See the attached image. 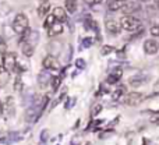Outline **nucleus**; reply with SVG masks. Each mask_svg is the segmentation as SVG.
<instances>
[{"mask_svg": "<svg viewBox=\"0 0 159 145\" xmlns=\"http://www.w3.org/2000/svg\"><path fill=\"white\" fill-rule=\"evenodd\" d=\"M8 78H10V71H7L3 66H0V87L7 84Z\"/></svg>", "mask_w": 159, "mask_h": 145, "instance_id": "nucleus-14", "label": "nucleus"}, {"mask_svg": "<svg viewBox=\"0 0 159 145\" xmlns=\"http://www.w3.org/2000/svg\"><path fill=\"white\" fill-rule=\"evenodd\" d=\"M157 113H158V115H159V110H158V112H157Z\"/></svg>", "mask_w": 159, "mask_h": 145, "instance_id": "nucleus-36", "label": "nucleus"}, {"mask_svg": "<svg viewBox=\"0 0 159 145\" xmlns=\"http://www.w3.org/2000/svg\"><path fill=\"white\" fill-rule=\"evenodd\" d=\"M151 34L154 36H159V25H154V27H151Z\"/></svg>", "mask_w": 159, "mask_h": 145, "instance_id": "nucleus-28", "label": "nucleus"}, {"mask_svg": "<svg viewBox=\"0 0 159 145\" xmlns=\"http://www.w3.org/2000/svg\"><path fill=\"white\" fill-rule=\"evenodd\" d=\"M121 10H124L126 11V13H133V11H137V10H140V6L137 4V3H126V4H124V7L121 8Z\"/></svg>", "mask_w": 159, "mask_h": 145, "instance_id": "nucleus-16", "label": "nucleus"}, {"mask_svg": "<svg viewBox=\"0 0 159 145\" xmlns=\"http://www.w3.org/2000/svg\"><path fill=\"white\" fill-rule=\"evenodd\" d=\"M48 137H49V131H48V130H43V131L41 133V141L45 143V141L48 140Z\"/></svg>", "mask_w": 159, "mask_h": 145, "instance_id": "nucleus-27", "label": "nucleus"}, {"mask_svg": "<svg viewBox=\"0 0 159 145\" xmlns=\"http://www.w3.org/2000/svg\"><path fill=\"white\" fill-rule=\"evenodd\" d=\"M120 78H121V70H116L115 73H112L106 78V82H107V84H116V82H117Z\"/></svg>", "mask_w": 159, "mask_h": 145, "instance_id": "nucleus-15", "label": "nucleus"}, {"mask_svg": "<svg viewBox=\"0 0 159 145\" xmlns=\"http://www.w3.org/2000/svg\"><path fill=\"white\" fill-rule=\"evenodd\" d=\"M53 22H56V18H55V17H53V14H50V16L46 18V22H45V28H46V29H48V28H49L50 25L53 24Z\"/></svg>", "mask_w": 159, "mask_h": 145, "instance_id": "nucleus-20", "label": "nucleus"}, {"mask_svg": "<svg viewBox=\"0 0 159 145\" xmlns=\"http://www.w3.org/2000/svg\"><path fill=\"white\" fill-rule=\"evenodd\" d=\"M53 17H55L56 20H57L59 22H66L67 21V14H66V10L61 7H56L55 10H53Z\"/></svg>", "mask_w": 159, "mask_h": 145, "instance_id": "nucleus-12", "label": "nucleus"}, {"mask_svg": "<svg viewBox=\"0 0 159 145\" xmlns=\"http://www.w3.org/2000/svg\"><path fill=\"white\" fill-rule=\"evenodd\" d=\"M120 25H121V29H126V31H137L141 28V21L138 18L133 16H124L123 18L120 20Z\"/></svg>", "mask_w": 159, "mask_h": 145, "instance_id": "nucleus-2", "label": "nucleus"}, {"mask_svg": "<svg viewBox=\"0 0 159 145\" xmlns=\"http://www.w3.org/2000/svg\"><path fill=\"white\" fill-rule=\"evenodd\" d=\"M21 50L27 57H31L35 52L36 43L39 42V32L38 31H31L30 28L25 29L24 34H21Z\"/></svg>", "mask_w": 159, "mask_h": 145, "instance_id": "nucleus-1", "label": "nucleus"}, {"mask_svg": "<svg viewBox=\"0 0 159 145\" xmlns=\"http://www.w3.org/2000/svg\"><path fill=\"white\" fill-rule=\"evenodd\" d=\"M101 110H102L101 105H96V106H93V109H92V117H93V116H96V115H99V113H101Z\"/></svg>", "mask_w": 159, "mask_h": 145, "instance_id": "nucleus-25", "label": "nucleus"}, {"mask_svg": "<svg viewBox=\"0 0 159 145\" xmlns=\"http://www.w3.org/2000/svg\"><path fill=\"white\" fill-rule=\"evenodd\" d=\"M3 112V103H0V113Z\"/></svg>", "mask_w": 159, "mask_h": 145, "instance_id": "nucleus-34", "label": "nucleus"}, {"mask_svg": "<svg viewBox=\"0 0 159 145\" xmlns=\"http://www.w3.org/2000/svg\"><path fill=\"white\" fill-rule=\"evenodd\" d=\"M66 10L69 13H75L77 10V0H66Z\"/></svg>", "mask_w": 159, "mask_h": 145, "instance_id": "nucleus-18", "label": "nucleus"}, {"mask_svg": "<svg viewBox=\"0 0 159 145\" xmlns=\"http://www.w3.org/2000/svg\"><path fill=\"white\" fill-rule=\"evenodd\" d=\"M75 66H77L78 69H84V67H85V61L82 60V59H78V60L75 61Z\"/></svg>", "mask_w": 159, "mask_h": 145, "instance_id": "nucleus-30", "label": "nucleus"}, {"mask_svg": "<svg viewBox=\"0 0 159 145\" xmlns=\"http://www.w3.org/2000/svg\"><path fill=\"white\" fill-rule=\"evenodd\" d=\"M52 78L53 77L50 75L49 73L45 70V71H42V73H39V75H38V84H39V87L41 88H46L48 85L52 82Z\"/></svg>", "mask_w": 159, "mask_h": 145, "instance_id": "nucleus-9", "label": "nucleus"}, {"mask_svg": "<svg viewBox=\"0 0 159 145\" xmlns=\"http://www.w3.org/2000/svg\"><path fill=\"white\" fill-rule=\"evenodd\" d=\"M123 92H124V87H120L115 93H113V99H115V101H117V99L121 96V93H123Z\"/></svg>", "mask_w": 159, "mask_h": 145, "instance_id": "nucleus-23", "label": "nucleus"}, {"mask_svg": "<svg viewBox=\"0 0 159 145\" xmlns=\"http://www.w3.org/2000/svg\"><path fill=\"white\" fill-rule=\"evenodd\" d=\"M91 45H92V38H85L84 41H82V46L84 48H89Z\"/></svg>", "mask_w": 159, "mask_h": 145, "instance_id": "nucleus-26", "label": "nucleus"}, {"mask_svg": "<svg viewBox=\"0 0 159 145\" xmlns=\"http://www.w3.org/2000/svg\"><path fill=\"white\" fill-rule=\"evenodd\" d=\"M42 66H43L45 70H50V71H57L60 69V63L55 56H46L42 61Z\"/></svg>", "mask_w": 159, "mask_h": 145, "instance_id": "nucleus-5", "label": "nucleus"}, {"mask_svg": "<svg viewBox=\"0 0 159 145\" xmlns=\"http://www.w3.org/2000/svg\"><path fill=\"white\" fill-rule=\"evenodd\" d=\"M147 81V77H144V75H135V77H133L131 79H130V84L133 85V87H138L140 84H143V82H145Z\"/></svg>", "mask_w": 159, "mask_h": 145, "instance_id": "nucleus-17", "label": "nucleus"}, {"mask_svg": "<svg viewBox=\"0 0 159 145\" xmlns=\"http://www.w3.org/2000/svg\"><path fill=\"white\" fill-rule=\"evenodd\" d=\"M74 103H75V99L74 98H69V101H67V103H66V109H70L71 106H74Z\"/></svg>", "mask_w": 159, "mask_h": 145, "instance_id": "nucleus-29", "label": "nucleus"}, {"mask_svg": "<svg viewBox=\"0 0 159 145\" xmlns=\"http://www.w3.org/2000/svg\"><path fill=\"white\" fill-rule=\"evenodd\" d=\"M2 66L7 71H14L17 67V56L13 52H4L2 56Z\"/></svg>", "mask_w": 159, "mask_h": 145, "instance_id": "nucleus-4", "label": "nucleus"}, {"mask_svg": "<svg viewBox=\"0 0 159 145\" xmlns=\"http://www.w3.org/2000/svg\"><path fill=\"white\" fill-rule=\"evenodd\" d=\"M141 2H147V0H141Z\"/></svg>", "mask_w": 159, "mask_h": 145, "instance_id": "nucleus-35", "label": "nucleus"}, {"mask_svg": "<svg viewBox=\"0 0 159 145\" xmlns=\"http://www.w3.org/2000/svg\"><path fill=\"white\" fill-rule=\"evenodd\" d=\"M105 27H106V31L112 35H117L119 32L121 31V25H120V21L115 18H109L105 21Z\"/></svg>", "mask_w": 159, "mask_h": 145, "instance_id": "nucleus-6", "label": "nucleus"}, {"mask_svg": "<svg viewBox=\"0 0 159 145\" xmlns=\"http://www.w3.org/2000/svg\"><path fill=\"white\" fill-rule=\"evenodd\" d=\"M13 29H14V32L18 34V35L24 34L25 29H28V18L25 14H22V13L17 14L13 21Z\"/></svg>", "mask_w": 159, "mask_h": 145, "instance_id": "nucleus-3", "label": "nucleus"}, {"mask_svg": "<svg viewBox=\"0 0 159 145\" xmlns=\"http://www.w3.org/2000/svg\"><path fill=\"white\" fill-rule=\"evenodd\" d=\"M21 88H22V81H21V78H20V77H17L16 82H14V89H16V91H21Z\"/></svg>", "mask_w": 159, "mask_h": 145, "instance_id": "nucleus-22", "label": "nucleus"}, {"mask_svg": "<svg viewBox=\"0 0 159 145\" xmlns=\"http://www.w3.org/2000/svg\"><path fill=\"white\" fill-rule=\"evenodd\" d=\"M144 50L147 55H155L159 50V42L155 39H147L144 42Z\"/></svg>", "mask_w": 159, "mask_h": 145, "instance_id": "nucleus-7", "label": "nucleus"}, {"mask_svg": "<svg viewBox=\"0 0 159 145\" xmlns=\"http://www.w3.org/2000/svg\"><path fill=\"white\" fill-rule=\"evenodd\" d=\"M126 0H112L109 3V10L110 11H117V10H121L126 4Z\"/></svg>", "mask_w": 159, "mask_h": 145, "instance_id": "nucleus-13", "label": "nucleus"}, {"mask_svg": "<svg viewBox=\"0 0 159 145\" xmlns=\"http://www.w3.org/2000/svg\"><path fill=\"white\" fill-rule=\"evenodd\" d=\"M6 48H7V43H6L4 38L0 36V55H3V53L6 52Z\"/></svg>", "mask_w": 159, "mask_h": 145, "instance_id": "nucleus-21", "label": "nucleus"}, {"mask_svg": "<svg viewBox=\"0 0 159 145\" xmlns=\"http://www.w3.org/2000/svg\"><path fill=\"white\" fill-rule=\"evenodd\" d=\"M144 99V95L141 92H130L129 95H126V103L130 106H135Z\"/></svg>", "mask_w": 159, "mask_h": 145, "instance_id": "nucleus-8", "label": "nucleus"}, {"mask_svg": "<svg viewBox=\"0 0 159 145\" xmlns=\"http://www.w3.org/2000/svg\"><path fill=\"white\" fill-rule=\"evenodd\" d=\"M0 145H8V140H6V138H0Z\"/></svg>", "mask_w": 159, "mask_h": 145, "instance_id": "nucleus-31", "label": "nucleus"}, {"mask_svg": "<svg viewBox=\"0 0 159 145\" xmlns=\"http://www.w3.org/2000/svg\"><path fill=\"white\" fill-rule=\"evenodd\" d=\"M49 2H45V3H42L41 6H39V8H38V16L39 17H42V16H45V14L48 13V10H49Z\"/></svg>", "mask_w": 159, "mask_h": 145, "instance_id": "nucleus-19", "label": "nucleus"}, {"mask_svg": "<svg viewBox=\"0 0 159 145\" xmlns=\"http://www.w3.org/2000/svg\"><path fill=\"white\" fill-rule=\"evenodd\" d=\"M110 52H113V48L112 46H103V48H102V49H101V53H102V55H109V53Z\"/></svg>", "mask_w": 159, "mask_h": 145, "instance_id": "nucleus-24", "label": "nucleus"}, {"mask_svg": "<svg viewBox=\"0 0 159 145\" xmlns=\"http://www.w3.org/2000/svg\"><path fill=\"white\" fill-rule=\"evenodd\" d=\"M61 32H63V24L59 21L53 22V24L48 28V35L49 36H57L59 34H61Z\"/></svg>", "mask_w": 159, "mask_h": 145, "instance_id": "nucleus-11", "label": "nucleus"}, {"mask_svg": "<svg viewBox=\"0 0 159 145\" xmlns=\"http://www.w3.org/2000/svg\"><path fill=\"white\" fill-rule=\"evenodd\" d=\"M3 110H6L8 116H13L14 115V110H16V103H14V98L13 96H7L3 103Z\"/></svg>", "mask_w": 159, "mask_h": 145, "instance_id": "nucleus-10", "label": "nucleus"}, {"mask_svg": "<svg viewBox=\"0 0 159 145\" xmlns=\"http://www.w3.org/2000/svg\"><path fill=\"white\" fill-rule=\"evenodd\" d=\"M84 3L88 6H92V4H95V0H84Z\"/></svg>", "mask_w": 159, "mask_h": 145, "instance_id": "nucleus-32", "label": "nucleus"}, {"mask_svg": "<svg viewBox=\"0 0 159 145\" xmlns=\"http://www.w3.org/2000/svg\"><path fill=\"white\" fill-rule=\"evenodd\" d=\"M103 0H95V4H99V3H102Z\"/></svg>", "mask_w": 159, "mask_h": 145, "instance_id": "nucleus-33", "label": "nucleus"}]
</instances>
